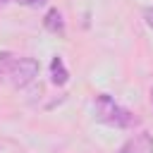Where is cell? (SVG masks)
<instances>
[{
	"label": "cell",
	"mask_w": 153,
	"mask_h": 153,
	"mask_svg": "<svg viewBox=\"0 0 153 153\" xmlns=\"http://www.w3.org/2000/svg\"><path fill=\"white\" fill-rule=\"evenodd\" d=\"M93 115H96L98 122L110 124V127H120V129H127V127L136 124V117L127 108H122L115 98H110L108 93L96 96V100H93Z\"/></svg>",
	"instance_id": "cell-1"
},
{
	"label": "cell",
	"mask_w": 153,
	"mask_h": 153,
	"mask_svg": "<svg viewBox=\"0 0 153 153\" xmlns=\"http://www.w3.org/2000/svg\"><path fill=\"white\" fill-rule=\"evenodd\" d=\"M5 74L10 76V81L14 86H19V88L29 86L38 76V60H33V57H14V62L7 67Z\"/></svg>",
	"instance_id": "cell-2"
},
{
	"label": "cell",
	"mask_w": 153,
	"mask_h": 153,
	"mask_svg": "<svg viewBox=\"0 0 153 153\" xmlns=\"http://www.w3.org/2000/svg\"><path fill=\"white\" fill-rule=\"evenodd\" d=\"M120 153H153V139H151V134H146V131L136 134L134 139H129L120 148Z\"/></svg>",
	"instance_id": "cell-3"
},
{
	"label": "cell",
	"mask_w": 153,
	"mask_h": 153,
	"mask_svg": "<svg viewBox=\"0 0 153 153\" xmlns=\"http://www.w3.org/2000/svg\"><path fill=\"white\" fill-rule=\"evenodd\" d=\"M50 76H53V84H57V86H65L67 79H69V72H67V67H65L60 55H55L50 60Z\"/></svg>",
	"instance_id": "cell-4"
},
{
	"label": "cell",
	"mask_w": 153,
	"mask_h": 153,
	"mask_svg": "<svg viewBox=\"0 0 153 153\" xmlns=\"http://www.w3.org/2000/svg\"><path fill=\"white\" fill-rule=\"evenodd\" d=\"M43 26L48 29V31H53V33H65V22H62V14L53 7V10H48L45 12V17H43Z\"/></svg>",
	"instance_id": "cell-5"
},
{
	"label": "cell",
	"mask_w": 153,
	"mask_h": 153,
	"mask_svg": "<svg viewBox=\"0 0 153 153\" xmlns=\"http://www.w3.org/2000/svg\"><path fill=\"white\" fill-rule=\"evenodd\" d=\"M143 19H146V24L153 29V7H146V10H143Z\"/></svg>",
	"instance_id": "cell-6"
},
{
	"label": "cell",
	"mask_w": 153,
	"mask_h": 153,
	"mask_svg": "<svg viewBox=\"0 0 153 153\" xmlns=\"http://www.w3.org/2000/svg\"><path fill=\"white\" fill-rule=\"evenodd\" d=\"M14 2H19V5H26V7H38V5H43L45 0H14Z\"/></svg>",
	"instance_id": "cell-7"
},
{
	"label": "cell",
	"mask_w": 153,
	"mask_h": 153,
	"mask_svg": "<svg viewBox=\"0 0 153 153\" xmlns=\"http://www.w3.org/2000/svg\"><path fill=\"white\" fill-rule=\"evenodd\" d=\"M7 2H10V0H0V7H2V5H7Z\"/></svg>",
	"instance_id": "cell-8"
},
{
	"label": "cell",
	"mask_w": 153,
	"mask_h": 153,
	"mask_svg": "<svg viewBox=\"0 0 153 153\" xmlns=\"http://www.w3.org/2000/svg\"><path fill=\"white\" fill-rule=\"evenodd\" d=\"M151 100H153V91H151Z\"/></svg>",
	"instance_id": "cell-9"
}]
</instances>
